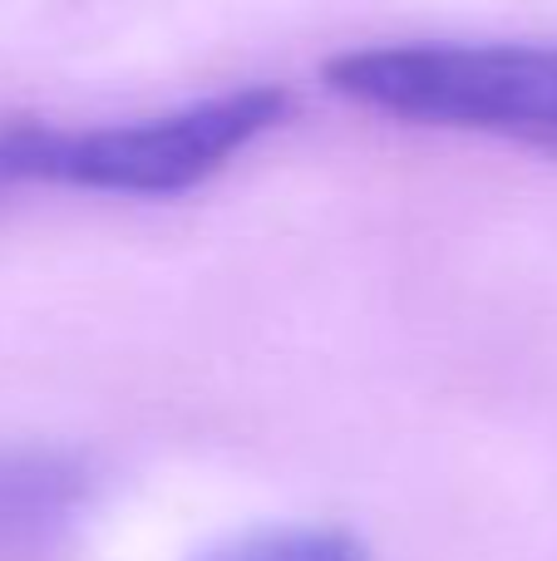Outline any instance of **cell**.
Listing matches in <instances>:
<instances>
[{
	"mask_svg": "<svg viewBox=\"0 0 557 561\" xmlns=\"http://www.w3.org/2000/svg\"><path fill=\"white\" fill-rule=\"evenodd\" d=\"M292 108L286 89L252 84L158 118L104 128H45L39 183L89 187V193L168 197L213 178L252 138L276 128Z\"/></svg>",
	"mask_w": 557,
	"mask_h": 561,
	"instance_id": "cell-2",
	"label": "cell"
},
{
	"mask_svg": "<svg viewBox=\"0 0 557 561\" xmlns=\"http://www.w3.org/2000/svg\"><path fill=\"white\" fill-rule=\"evenodd\" d=\"M341 99L557 153V45H380L326 65Z\"/></svg>",
	"mask_w": 557,
	"mask_h": 561,
	"instance_id": "cell-1",
	"label": "cell"
},
{
	"mask_svg": "<svg viewBox=\"0 0 557 561\" xmlns=\"http://www.w3.org/2000/svg\"><path fill=\"white\" fill-rule=\"evenodd\" d=\"M45 158V124H0V187L39 183Z\"/></svg>",
	"mask_w": 557,
	"mask_h": 561,
	"instance_id": "cell-5",
	"label": "cell"
},
{
	"mask_svg": "<svg viewBox=\"0 0 557 561\" xmlns=\"http://www.w3.org/2000/svg\"><path fill=\"white\" fill-rule=\"evenodd\" d=\"M75 497V473L45 454H0V547L59 523Z\"/></svg>",
	"mask_w": 557,
	"mask_h": 561,
	"instance_id": "cell-3",
	"label": "cell"
},
{
	"mask_svg": "<svg viewBox=\"0 0 557 561\" xmlns=\"http://www.w3.org/2000/svg\"><path fill=\"white\" fill-rule=\"evenodd\" d=\"M193 561H365V552L336 527H252L213 542Z\"/></svg>",
	"mask_w": 557,
	"mask_h": 561,
	"instance_id": "cell-4",
	"label": "cell"
}]
</instances>
